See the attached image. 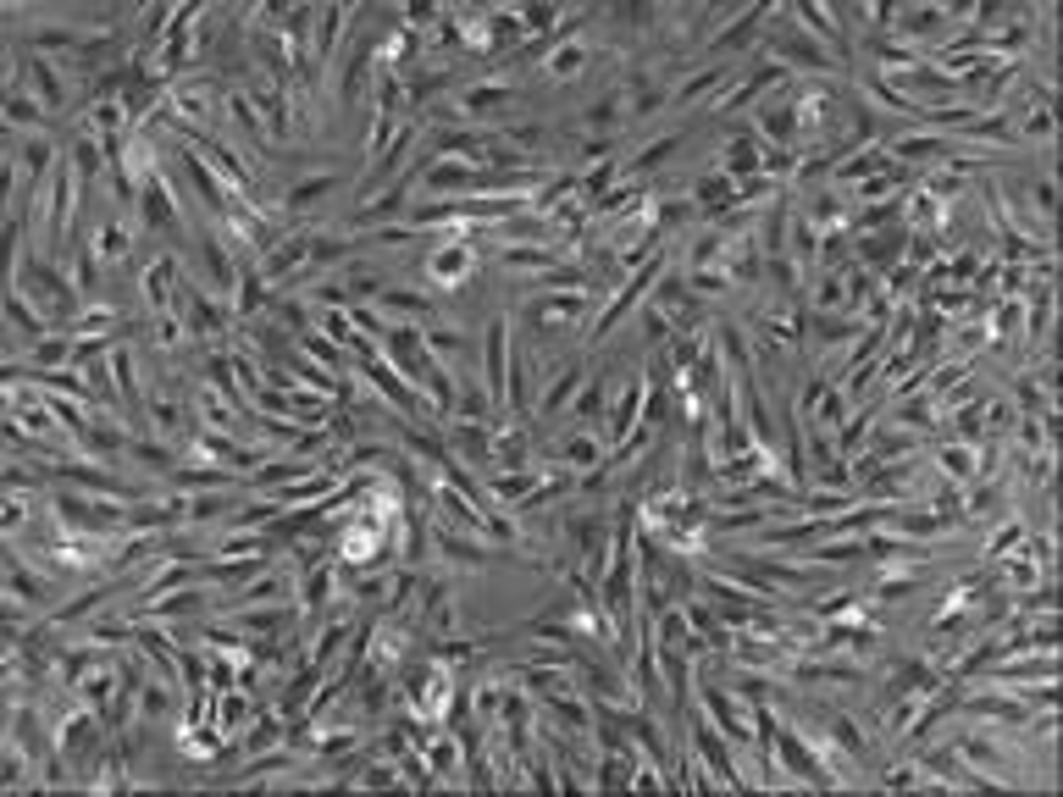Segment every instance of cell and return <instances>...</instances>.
Returning <instances> with one entry per match:
<instances>
[{
    "label": "cell",
    "instance_id": "6da1fadb",
    "mask_svg": "<svg viewBox=\"0 0 1063 797\" xmlns=\"http://www.w3.org/2000/svg\"><path fill=\"white\" fill-rule=\"evenodd\" d=\"M704 709H715L720 737H731V742H748L753 737V720H742V703L731 698L726 687H709V681H704Z\"/></svg>",
    "mask_w": 1063,
    "mask_h": 797
},
{
    "label": "cell",
    "instance_id": "7a4b0ae2",
    "mask_svg": "<svg viewBox=\"0 0 1063 797\" xmlns=\"http://www.w3.org/2000/svg\"><path fill=\"white\" fill-rule=\"evenodd\" d=\"M349 631H355V620H344V615H333V620H327V626H322V637H316V643H311V665H327V659H333L338 648H344V637H349Z\"/></svg>",
    "mask_w": 1063,
    "mask_h": 797
},
{
    "label": "cell",
    "instance_id": "3957f363",
    "mask_svg": "<svg viewBox=\"0 0 1063 797\" xmlns=\"http://www.w3.org/2000/svg\"><path fill=\"white\" fill-rule=\"evenodd\" d=\"M283 620H294V609L277 604V609H250V615H233V626L239 631H277Z\"/></svg>",
    "mask_w": 1063,
    "mask_h": 797
}]
</instances>
